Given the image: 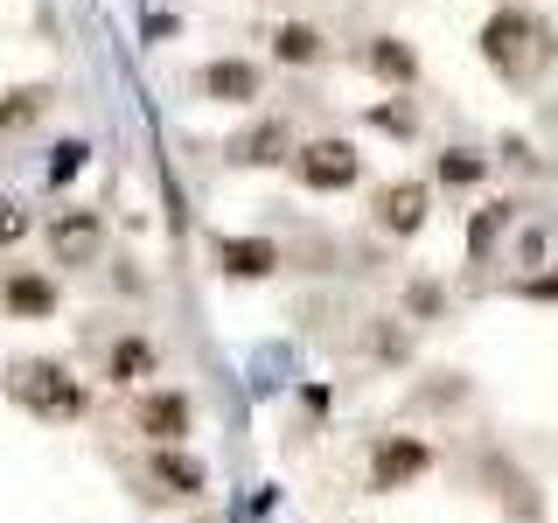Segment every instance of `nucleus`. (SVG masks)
<instances>
[{
	"label": "nucleus",
	"instance_id": "obj_1",
	"mask_svg": "<svg viewBox=\"0 0 558 523\" xmlns=\"http://www.w3.org/2000/svg\"><path fill=\"white\" fill-rule=\"evenodd\" d=\"M482 63L496 70L502 84H531V77H545L558 63V42L531 8H496L482 22Z\"/></svg>",
	"mask_w": 558,
	"mask_h": 523
},
{
	"label": "nucleus",
	"instance_id": "obj_2",
	"mask_svg": "<svg viewBox=\"0 0 558 523\" xmlns=\"http://www.w3.org/2000/svg\"><path fill=\"white\" fill-rule=\"evenodd\" d=\"M8 391H14V405H22L28 418H43V426H70V418H84V384L63 370V363H43V356H22L8 370Z\"/></svg>",
	"mask_w": 558,
	"mask_h": 523
},
{
	"label": "nucleus",
	"instance_id": "obj_3",
	"mask_svg": "<svg viewBox=\"0 0 558 523\" xmlns=\"http://www.w3.org/2000/svg\"><path fill=\"white\" fill-rule=\"evenodd\" d=\"M293 182L314 188V196H342V188H356V182H363V154L349 147L342 133L301 139V154H293Z\"/></svg>",
	"mask_w": 558,
	"mask_h": 523
},
{
	"label": "nucleus",
	"instance_id": "obj_4",
	"mask_svg": "<svg viewBox=\"0 0 558 523\" xmlns=\"http://www.w3.org/2000/svg\"><path fill=\"white\" fill-rule=\"evenodd\" d=\"M98 252H105L98 209H57V223H49V258H57V266H98Z\"/></svg>",
	"mask_w": 558,
	"mask_h": 523
},
{
	"label": "nucleus",
	"instance_id": "obj_5",
	"mask_svg": "<svg viewBox=\"0 0 558 523\" xmlns=\"http://www.w3.org/2000/svg\"><path fill=\"white\" fill-rule=\"evenodd\" d=\"M371 217H377V231H391V238H418L426 217H433V188L426 182H384Z\"/></svg>",
	"mask_w": 558,
	"mask_h": 523
},
{
	"label": "nucleus",
	"instance_id": "obj_6",
	"mask_svg": "<svg viewBox=\"0 0 558 523\" xmlns=\"http://www.w3.org/2000/svg\"><path fill=\"white\" fill-rule=\"evenodd\" d=\"M196 92L209 105H252L258 92H266V70H258L252 57H209L196 70Z\"/></svg>",
	"mask_w": 558,
	"mask_h": 523
},
{
	"label": "nucleus",
	"instance_id": "obj_7",
	"mask_svg": "<svg viewBox=\"0 0 558 523\" xmlns=\"http://www.w3.org/2000/svg\"><path fill=\"white\" fill-rule=\"evenodd\" d=\"M433 467V447L412 440V433H384V440L371 447V488H405Z\"/></svg>",
	"mask_w": 558,
	"mask_h": 523
},
{
	"label": "nucleus",
	"instance_id": "obj_8",
	"mask_svg": "<svg viewBox=\"0 0 558 523\" xmlns=\"http://www.w3.org/2000/svg\"><path fill=\"white\" fill-rule=\"evenodd\" d=\"M147 488L168 496V502H196L209 488V467L196 461V453H182V447H154L147 453Z\"/></svg>",
	"mask_w": 558,
	"mask_h": 523
},
{
	"label": "nucleus",
	"instance_id": "obj_9",
	"mask_svg": "<svg viewBox=\"0 0 558 523\" xmlns=\"http://www.w3.org/2000/svg\"><path fill=\"white\" fill-rule=\"evenodd\" d=\"M0 314H14V321H43V314H57V279L28 272V266H8V272H0Z\"/></svg>",
	"mask_w": 558,
	"mask_h": 523
},
{
	"label": "nucleus",
	"instance_id": "obj_10",
	"mask_svg": "<svg viewBox=\"0 0 558 523\" xmlns=\"http://www.w3.org/2000/svg\"><path fill=\"white\" fill-rule=\"evenodd\" d=\"M189 418H196V412H189L182 391H147V398L133 405V433H147L154 447H182Z\"/></svg>",
	"mask_w": 558,
	"mask_h": 523
},
{
	"label": "nucleus",
	"instance_id": "obj_11",
	"mask_svg": "<svg viewBox=\"0 0 558 523\" xmlns=\"http://www.w3.org/2000/svg\"><path fill=\"white\" fill-rule=\"evenodd\" d=\"M223 154H231L238 168H279V161H293L301 147H293V126H287V119H258V126L238 133Z\"/></svg>",
	"mask_w": 558,
	"mask_h": 523
},
{
	"label": "nucleus",
	"instance_id": "obj_12",
	"mask_svg": "<svg viewBox=\"0 0 558 523\" xmlns=\"http://www.w3.org/2000/svg\"><path fill=\"white\" fill-rule=\"evenodd\" d=\"M217 272L223 279H266V272H279V244L272 238H217Z\"/></svg>",
	"mask_w": 558,
	"mask_h": 523
},
{
	"label": "nucleus",
	"instance_id": "obj_13",
	"mask_svg": "<svg viewBox=\"0 0 558 523\" xmlns=\"http://www.w3.org/2000/svg\"><path fill=\"white\" fill-rule=\"evenodd\" d=\"M363 70H371V77H384V84H398V92H405V84H418V57L398 42V35H371V42H363Z\"/></svg>",
	"mask_w": 558,
	"mask_h": 523
},
{
	"label": "nucleus",
	"instance_id": "obj_14",
	"mask_svg": "<svg viewBox=\"0 0 558 523\" xmlns=\"http://www.w3.org/2000/svg\"><path fill=\"white\" fill-rule=\"evenodd\" d=\"M49 105H57V84H14V92H0V133H28Z\"/></svg>",
	"mask_w": 558,
	"mask_h": 523
},
{
	"label": "nucleus",
	"instance_id": "obj_15",
	"mask_svg": "<svg viewBox=\"0 0 558 523\" xmlns=\"http://www.w3.org/2000/svg\"><path fill=\"white\" fill-rule=\"evenodd\" d=\"M154 370H161V356H154V342H140V336H119L112 349H105V377L112 384H140Z\"/></svg>",
	"mask_w": 558,
	"mask_h": 523
},
{
	"label": "nucleus",
	"instance_id": "obj_16",
	"mask_svg": "<svg viewBox=\"0 0 558 523\" xmlns=\"http://www.w3.org/2000/svg\"><path fill=\"white\" fill-rule=\"evenodd\" d=\"M272 57L307 70V63H322V57H328V35H322V28H307V22H279V28H272Z\"/></svg>",
	"mask_w": 558,
	"mask_h": 523
},
{
	"label": "nucleus",
	"instance_id": "obj_17",
	"mask_svg": "<svg viewBox=\"0 0 558 523\" xmlns=\"http://www.w3.org/2000/svg\"><path fill=\"white\" fill-rule=\"evenodd\" d=\"M440 182H447V188H468V182H482V161H475V154H461V147H453V154H440Z\"/></svg>",
	"mask_w": 558,
	"mask_h": 523
},
{
	"label": "nucleus",
	"instance_id": "obj_18",
	"mask_svg": "<svg viewBox=\"0 0 558 523\" xmlns=\"http://www.w3.org/2000/svg\"><path fill=\"white\" fill-rule=\"evenodd\" d=\"M84 154H92V147H84V139H63V147L49 154V188H57V182H70V174L84 168Z\"/></svg>",
	"mask_w": 558,
	"mask_h": 523
},
{
	"label": "nucleus",
	"instance_id": "obj_19",
	"mask_svg": "<svg viewBox=\"0 0 558 523\" xmlns=\"http://www.w3.org/2000/svg\"><path fill=\"white\" fill-rule=\"evenodd\" d=\"M28 238V209L14 196H0V244H22Z\"/></svg>",
	"mask_w": 558,
	"mask_h": 523
},
{
	"label": "nucleus",
	"instance_id": "obj_20",
	"mask_svg": "<svg viewBox=\"0 0 558 523\" xmlns=\"http://www.w3.org/2000/svg\"><path fill=\"white\" fill-rule=\"evenodd\" d=\"M523 293H531V301H558V272L551 279H523Z\"/></svg>",
	"mask_w": 558,
	"mask_h": 523
}]
</instances>
